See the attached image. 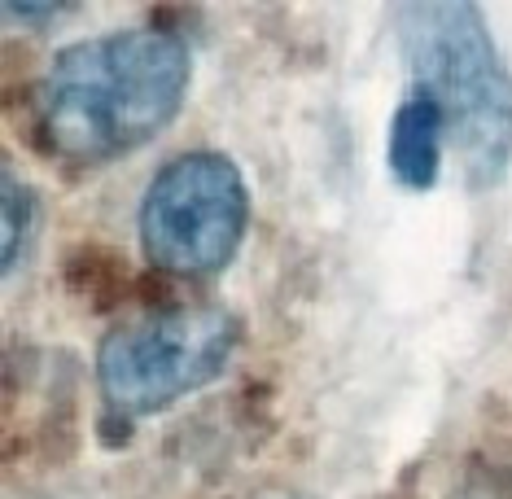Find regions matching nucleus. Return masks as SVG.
I'll list each match as a JSON object with an SVG mask.
<instances>
[{"label": "nucleus", "instance_id": "nucleus-1", "mask_svg": "<svg viewBox=\"0 0 512 499\" xmlns=\"http://www.w3.org/2000/svg\"><path fill=\"white\" fill-rule=\"evenodd\" d=\"M189 71L184 40L162 27L79 40L40 84V141L57 158H119L176 119Z\"/></svg>", "mask_w": 512, "mask_h": 499}, {"label": "nucleus", "instance_id": "nucleus-8", "mask_svg": "<svg viewBox=\"0 0 512 499\" xmlns=\"http://www.w3.org/2000/svg\"><path fill=\"white\" fill-rule=\"evenodd\" d=\"M5 14L9 18H36V22H49V18H57V14H66V5H18V0H9L5 5Z\"/></svg>", "mask_w": 512, "mask_h": 499}, {"label": "nucleus", "instance_id": "nucleus-7", "mask_svg": "<svg viewBox=\"0 0 512 499\" xmlns=\"http://www.w3.org/2000/svg\"><path fill=\"white\" fill-rule=\"evenodd\" d=\"M0 219H5V276L18 268L22 259V246L27 237L36 232V219H40V202L27 184H18V176L5 167L0 176Z\"/></svg>", "mask_w": 512, "mask_h": 499}, {"label": "nucleus", "instance_id": "nucleus-4", "mask_svg": "<svg viewBox=\"0 0 512 499\" xmlns=\"http://www.w3.org/2000/svg\"><path fill=\"white\" fill-rule=\"evenodd\" d=\"M250 219L241 167L215 149H189L154 176L141 202V246L158 272L202 276L237 254Z\"/></svg>", "mask_w": 512, "mask_h": 499}, {"label": "nucleus", "instance_id": "nucleus-2", "mask_svg": "<svg viewBox=\"0 0 512 499\" xmlns=\"http://www.w3.org/2000/svg\"><path fill=\"white\" fill-rule=\"evenodd\" d=\"M399 36L473 189L504 180L512 162V75L477 5H403Z\"/></svg>", "mask_w": 512, "mask_h": 499}, {"label": "nucleus", "instance_id": "nucleus-5", "mask_svg": "<svg viewBox=\"0 0 512 499\" xmlns=\"http://www.w3.org/2000/svg\"><path fill=\"white\" fill-rule=\"evenodd\" d=\"M442 141H447V123H442L438 106L416 92L394 110L390 123V171L403 189H434L438 171H442Z\"/></svg>", "mask_w": 512, "mask_h": 499}, {"label": "nucleus", "instance_id": "nucleus-6", "mask_svg": "<svg viewBox=\"0 0 512 499\" xmlns=\"http://www.w3.org/2000/svg\"><path fill=\"white\" fill-rule=\"evenodd\" d=\"M62 285L75 289L88 307H114V303H127V298L145 285V276L127 263L123 250L88 241V246H75L71 254H66Z\"/></svg>", "mask_w": 512, "mask_h": 499}, {"label": "nucleus", "instance_id": "nucleus-3", "mask_svg": "<svg viewBox=\"0 0 512 499\" xmlns=\"http://www.w3.org/2000/svg\"><path fill=\"white\" fill-rule=\"evenodd\" d=\"M241 320L211 303L154 307L119 324L97 346V381L110 421L132 429L141 416L171 408L228 368Z\"/></svg>", "mask_w": 512, "mask_h": 499}]
</instances>
